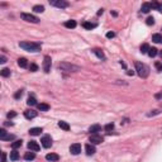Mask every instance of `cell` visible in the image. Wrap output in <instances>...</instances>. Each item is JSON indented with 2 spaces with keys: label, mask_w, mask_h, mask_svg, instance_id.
<instances>
[{
  "label": "cell",
  "mask_w": 162,
  "mask_h": 162,
  "mask_svg": "<svg viewBox=\"0 0 162 162\" xmlns=\"http://www.w3.org/2000/svg\"><path fill=\"white\" fill-rule=\"evenodd\" d=\"M135 71H137V74H138L139 77L146 79L149 75V67L147 65L142 63V62H135Z\"/></svg>",
  "instance_id": "1"
},
{
  "label": "cell",
  "mask_w": 162,
  "mask_h": 162,
  "mask_svg": "<svg viewBox=\"0 0 162 162\" xmlns=\"http://www.w3.org/2000/svg\"><path fill=\"white\" fill-rule=\"evenodd\" d=\"M19 47L23 48L24 51H29V52L41 51V43H34V42H20Z\"/></svg>",
  "instance_id": "2"
},
{
  "label": "cell",
  "mask_w": 162,
  "mask_h": 162,
  "mask_svg": "<svg viewBox=\"0 0 162 162\" xmlns=\"http://www.w3.org/2000/svg\"><path fill=\"white\" fill-rule=\"evenodd\" d=\"M58 67L61 70H63V71H67V72H76V71L80 70L79 66H75V65L69 63V62H62V63H59Z\"/></svg>",
  "instance_id": "3"
},
{
  "label": "cell",
  "mask_w": 162,
  "mask_h": 162,
  "mask_svg": "<svg viewBox=\"0 0 162 162\" xmlns=\"http://www.w3.org/2000/svg\"><path fill=\"white\" fill-rule=\"evenodd\" d=\"M22 19L25 20V22H29V23H38L39 19L36 16V15H32V14H27V13H22L20 14Z\"/></svg>",
  "instance_id": "4"
},
{
  "label": "cell",
  "mask_w": 162,
  "mask_h": 162,
  "mask_svg": "<svg viewBox=\"0 0 162 162\" xmlns=\"http://www.w3.org/2000/svg\"><path fill=\"white\" fill-rule=\"evenodd\" d=\"M49 4H51V5H53V6L61 8V9L67 8V6L70 5V4H69V1H66V0H51V1H49Z\"/></svg>",
  "instance_id": "5"
},
{
  "label": "cell",
  "mask_w": 162,
  "mask_h": 162,
  "mask_svg": "<svg viewBox=\"0 0 162 162\" xmlns=\"http://www.w3.org/2000/svg\"><path fill=\"white\" fill-rule=\"evenodd\" d=\"M89 142L91 144H100V143L104 142V138L101 135H99V134H91L90 138H89Z\"/></svg>",
  "instance_id": "6"
},
{
  "label": "cell",
  "mask_w": 162,
  "mask_h": 162,
  "mask_svg": "<svg viewBox=\"0 0 162 162\" xmlns=\"http://www.w3.org/2000/svg\"><path fill=\"white\" fill-rule=\"evenodd\" d=\"M41 143H42V146L44 148H49L52 146V138H51V135H43L42 139H41Z\"/></svg>",
  "instance_id": "7"
},
{
  "label": "cell",
  "mask_w": 162,
  "mask_h": 162,
  "mask_svg": "<svg viewBox=\"0 0 162 162\" xmlns=\"http://www.w3.org/2000/svg\"><path fill=\"white\" fill-rule=\"evenodd\" d=\"M51 57L49 56H44V61H43V70L46 74H48L51 71Z\"/></svg>",
  "instance_id": "8"
},
{
  "label": "cell",
  "mask_w": 162,
  "mask_h": 162,
  "mask_svg": "<svg viewBox=\"0 0 162 162\" xmlns=\"http://www.w3.org/2000/svg\"><path fill=\"white\" fill-rule=\"evenodd\" d=\"M13 138H14L13 134H8L5 129H0V139L1 141H10Z\"/></svg>",
  "instance_id": "9"
},
{
  "label": "cell",
  "mask_w": 162,
  "mask_h": 162,
  "mask_svg": "<svg viewBox=\"0 0 162 162\" xmlns=\"http://www.w3.org/2000/svg\"><path fill=\"white\" fill-rule=\"evenodd\" d=\"M70 152L72 153V155H79L80 152H81V144L80 143H74V144H71L70 146Z\"/></svg>",
  "instance_id": "10"
},
{
  "label": "cell",
  "mask_w": 162,
  "mask_h": 162,
  "mask_svg": "<svg viewBox=\"0 0 162 162\" xmlns=\"http://www.w3.org/2000/svg\"><path fill=\"white\" fill-rule=\"evenodd\" d=\"M85 152H86V155H88V156H92V155L96 152L95 146H94V144H91V143H88V144L85 146Z\"/></svg>",
  "instance_id": "11"
},
{
  "label": "cell",
  "mask_w": 162,
  "mask_h": 162,
  "mask_svg": "<svg viewBox=\"0 0 162 162\" xmlns=\"http://www.w3.org/2000/svg\"><path fill=\"white\" fill-rule=\"evenodd\" d=\"M28 148H29L30 151H33V152H38L41 147H39V144L36 141H29L28 142Z\"/></svg>",
  "instance_id": "12"
},
{
  "label": "cell",
  "mask_w": 162,
  "mask_h": 162,
  "mask_svg": "<svg viewBox=\"0 0 162 162\" xmlns=\"http://www.w3.org/2000/svg\"><path fill=\"white\" fill-rule=\"evenodd\" d=\"M46 160L51 162H57L59 160V156L57 153H48V155H46Z\"/></svg>",
  "instance_id": "13"
},
{
  "label": "cell",
  "mask_w": 162,
  "mask_h": 162,
  "mask_svg": "<svg viewBox=\"0 0 162 162\" xmlns=\"http://www.w3.org/2000/svg\"><path fill=\"white\" fill-rule=\"evenodd\" d=\"M24 117L27 119H33V118H36L37 117V112H34V110H25L24 112Z\"/></svg>",
  "instance_id": "14"
},
{
  "label": "cell",
  "mask_w": 162,
  "mask_h": 162,
  "mask_svg": "<svg viewBox=\"0 0 162 162\" xmlns=\"http://www.w3.org/2000/svg\"><path fill=\"white\" fill-rule=\"evenodd\" d=\"M101 131V127L99 125V124H94V125H91L90 128H89V132L92 133V134H96L98 132H100Z\"/></svg>",
  "instance_id": "15"
},
{
  "label": "cell",
  "mask_w": 162,
  "mask_h": 162,
  "mask_svg": "<svg viewBox=\"0 0 162 162\" xmlns=\"http://www.w3.org/2000/svg\"><path fill=\"white\" fill-rule=\"evenodd\" d=\"M141 10H142V13H149V10H152L151 3H143V4H142Z\"/></svg>",
  "instance_id": "16"
},
{
  "label": "cell",
  "mask_w": 162,
  "mask_h": 162,
  "mask_svg": "<svg viewBox=\"0 0 162 162\" xmlns=\"http://www.w3.org/2000/svg\"><path fill=\"white\" fill-rule=\"evenodd\" d=\"M42 132H43V129H42V128H38V127H36V128H30L29 134H30V135H39Z\"/></svg>",
  "instance_id": "17"
},
{
  "label": "cell",
  "mask_w": 162,
  "mask_h": 162,
  "mask_svg": "<svg viewBox=\"0 0 162 162\" xmlns=\"http://www.w3.org/2000/svg\"><path fill=\"white\" fill-rule=\"evenodd\" d=\"M34 158H36V155H34L33 151H30V152H25V155H24V160H27V161H33Z\"/></svg>",
  "instance_id": "18"
},
{
  "label": "cell",
  "mask_w": 162,
  "mask_h": 162,
  "mask_svg": "<svg viewBox=\"0 0 162 162\" xmlns=\"http://www.w3.org/2000/svg\"><path fill=\"white\" fill-rule=\"evenodd\" d=\"M58 127L61 129H63V131H70V124L67 122H63V120L58 122Z\"/></svg>",
  "instance_id": "19"
},
{
  "label": "cell",
  "mask_w": 162,
  "mask_h": 162,
  "mask_svg": "<svg viewBox=\"0 0 162 162\" xmlns=\"http://www.w3.org/2000/svg\"><path fill=\"white\" fill-rule=\"evenodd\" d=\"M92 52H94V53H95V55H96V56H98L100 59H105V55H104V52L101 51V49H99V48H95Z\"/></svg>",
  "instance_id": "20"
},
{
  "label": "cell",
  "mask_w": 162,
  "mask_h": 162,
  "mask_svg": "<svg viewBox=\"0 0 162 162\" xmlns=\"http://www.w3.org/2000/svg\"><path fill=\"white\" fill-rule=\"evenodd\" d=\"M152 41L155 42V43H162V34H153L152 36Z\"/></svg>",
  "instance_id": "21"
},
{
  "label": "cell",
  "mask_w": 162,
  "mask_h": 162,
  "mask_svg": "<svg viewBox=\"0 0 162 162\" xmlns=\"http://www.w3.org/2000/svg\"><path fill=\"white\" fill-rule=\"evenodd\" d=\"M82 27H84L85 29L91 30L92 28H95V27H96V24H94V23H90V22H84V23H82Z\"/></svg>",
  "instance_id": "22"
},
{
  "label": "cell",
  "mask_w": 162,
  "mask_h": 162,
  "mask_svg": "<svg viewBox=\"0 0 162 162\" xmlns=\"http://www.w3.org/2000/svg\"><path fill=\"white\" fill-rule=\"evenodd\" d=\"M18 65L20 66V67H27L28 66V61H27V58H24V57H22V58L18 59Z\"/></svg>",
  "instance_id": "23"
},
{
  "label": "cell",
  "mask_w": 162,
  "mask_h": 162,
  "mask_svg": "<svg viewBox=\"0 0 162 162\" xmlns=\"http://www.w3.org/2000/svg\"><path fill=\"white\" fill-rule=\"evenodd\" d=\"M10 160H12V161H18V160H19V153H18L15 149H13V151L10 152Z\"/></svg>",
  "instance_id": "24"
},
{
  "label": "cell",
  "mask_w": 162,
  "mask_h": 162,
  "mask_svg": "<svg viewBox=\"0 0 162 162\" xmlns=\"http://www.w3.org/2000/svg\"><path fill=\"white\" fill-rule=\"evenodd\" d=\"M65 27L66 28H75L76 27V20H67V22H65Z\"/></svg>",
  "instance_id": "25"
},
{
  "label": "cell",
  "mask_w": 162,
  "mask_h": 162,
  "mask_svg": "<svg viewBox=\"0 0 162 162\" xmlns=\"http://www.w3.org/2000/svg\"><path fill=\"white\" fill-rule=\"evenodd\" d=\"M37 106H38V109H39L41 112H47V110L49 109V105H48V104H44V103L38 104Z\"/></svg>",
  "instance_id": "26"
},
{
  "label": "cell",
  "mask_w": 162,
  "mask_h": 162,
  "mask_svg": "<svg viewBox=\"0 0 162 162\" xmlns=\"http://www.w3.org/2000/svg\"><path fill=\"white\" fill-rule=\"evenodd\" d=\"M22 144H23V141L22 139H16L15 142L12 143V147H13V149H16V148L22 147Z\"/></svg>",
  "instance_id": "27"
},
{
  "label": "cell",
  "mask_w": 162,
  "mask_h": 162,
  "mask_svg": "<svg viewBox=\"0 0 162 162\" xmlns=\"http://www.w3.org/2000/svg\"><path fill=\"white\" fill-rule=\"evenodd\" d=\"M27 104H28L29 106L38 105V104H37V100H36V98H34V96H29V98H28V100H27Z\"/></svg>",
  "instance_id": "28"
},
{
  "label": "cell",
  "mask_w": 162,
  "mask_h": 162,
  "mask_svg": "<svg viewBox=\"0 0 162 162\" xmlns=\"http://www.w3.org/2000/svg\"><path fill=\"white\" fill-rule=\"evenodd\" d=\"M33 12H36V13H43L44 6L43 5H34L33 6Z\"/></svg>",
  "instance_id": "29"
},
{
  "label": "cell",
  "mask_w": 162,
  "mask_h": 162,
  "mask_svg": "<svg viewBox=\"0 0 162 162\" xmlns=\"http://www.w3.org/2000/svg\"><path fill=\"white\" fill-rule=\"evenodd\" d=\"M0 75H1L3 77H9V76L12 75V72H10L9 69H3V70L0 71Z\"/></svg>",
  "instance_id": "30"
},
{
  "label": "cell",
  "mask_w": 162,
  "mask_h": 162,
  "mask_svg": "<svg viewBox=\"0 0 162 162\" xmlns=\"http://www.w3.org/2000/svg\"><path fill=\"white\" fill-rule=\"evenodd\" d=\"M157 48H149V51H148V56L149 57H156L157 56Z\"/></svg>",
  "instance_id": "31"
},
{
  "label": "cell",
  "mask_w": 162,
  "mask_h": 162,
  "mask_svg": "<svg viewBox=\"0 0 162 162\" xmlns=\"http://www.w3.org/2000/svg\"><path fill=\"white\" fill-rule=\"evenodd\" d=\"M148 51H149V46L147 43H143L141 46V52L142 53H148Z\"/></svg>",
  "instance_id": "32"
},
{
  "label": "cell",
  "mask_w": 162,
  "mask_h": 162,
  "mask_svg": "<svg viewBox=\"0 0 162 162\" xmlns=\"http://www.w3.org/2000/svg\"><path fill=\"white\" fill-rule=\"evenodd\" d=\"M113 129H114V124H113V123H109V124L105 125V132L106 133H110Z\"/></svg>",
  "instance_id": "33"
},
{
  "label": "cell",
  "mask_w": 162,
  "mask_h": 162,
  "mask_svg": "<svg viewBox=\"0 0 162 162\" xmlns=\"http://www.w3.org/2000/svg\"><path fill=\"white\" fill-rule=\"evenodd\" d=\"M146 23H147L148 25H153L155 24V18L153 16H148L147 19H146Z\"/></svg>",
  "instance_id": "34"
},
{
  "label": "cell",
  "mask_w": 162,
  "mask_h": 162,
  "mask_svg": "<svg viewBox=\"0 0 162 162\" xmlns=\"http://www.w3.org/2000/svg\"><path fill=\"white\" fill-rule=\"evenodd\" d=\"M29 70L32 71V72H36V71H38V66H37L36 63H30Z\"/></svg>",
  "instance_id": "35"
},
{
  "label": "cell",
  "mask_w": 162,
  "mask_h": 162,
  "mask_svg": "<svg viewBox=\"0 0 162 162\" xmlns=\"http://www.w3.org/2000/svg\"><path fill=\"white\" fill-rule=\"evenodd\" d=\"M22 95H23V91H22V90H18V91H16V94L14 95V98H15V99H19Z\"/></svg>",
  "instance_id": "36"
},
{
  "label": "cell",
  "mask_w": 162,
  "mask_h": 162,
  "mask_svg": "<svg viewBox=\"0 0 162 162\" xmlns=\"http://www.w3.org/2000/svg\"><path fill=\"white\" fill-rule=\"evenodd\" d=\"M15 115H16V113H15V112H13V110L8 113V118H9V119H10V118H14Z\"/></svg>",
  "instance_id": "37"
},
{
  "label": "cell",
  "mask_w": 162,
  "mask_h": 162,
  "mask_svg": "<svg viewBox=\"0 0 162 162\" xmlns=\"http://www.w3.org/2000/svg\"><path fill=\"white\" fill-rule=\"evenodd\" d=\"M114 36H115L114 32H108V33H106V38H113Z\"/></svg>",
  "instance_id": "38"
},
{
  "label": "cell",
  "mask_w": 162,
  "mask_h": 162,
  "mask_svg": "<svg viewBox=\"0 0 162 162\" xmlns=\"http://www.w3.org/2000/svg\"><path fill=\"white\" fill-rule=\"evenodd\" d=\"M1 162H6V155H5V152L1 153Z\"/></svg>",
  "instance_id": "39"
},
{
  "label": "cell",
  "mask_w": 162,
  "mask_h": 162,
  "mask_svg": "<svg viewBox=\"0 0 162 162\" xmlns=\"http://www.w3.org/2000/svg\"><path fill=\"white\" fill-rule=\"evenodd\" d=\"M5 62H6V57H5V56H1V57H0V63H5Z\"/></svg>",
  "instance_id": "40"
},
{
  "label": "cell",
  "mask_w": 162,
  "mask_h": 162,
  "mask_svg": "<svg viewBox=\"0 0 162 162\" xmlns=\"http://www.w3.org/2000/svg\"><path fill=\"white\" fill-rule=\"evenodd\" d=\"M155 98H156V99H162V92H158V94H156V95H155Z\"/></svg>",
  "instance_id": "41"
},
{
  "label": "cell",
  "mask_w": 162,
  "mask_h": 162,
  "mask_svg": "<svg viewBox=\"0 0 162 162\" xmlns=\"http://www.w3.org/2000/svg\"><path fill=\"white\" fill-rule=\"evenodd\" d=\"M158 113H160L158 110H153V113H149V114H148V117H151V115H155V114H158Z\"/></svg>",
  "instance_id": "42"
},
{
  "label": "cell",
  "mask_w": 162,
  "mask_h": 162,
  "mask_svg": "<svg viewBox=\"0 0 162 162\" xmlns=\"http://www.w3.org/2000/svg\"><path fill=\"white\" fill-rule=\"evenodd\" d=\"M103 13H104V10H103V9H100V10L98 12V15H101V14H103Z\"/></svg>",
  "instance_id": "43"
},
{
  "label": "cell",
  "mask_w": 162,
  "mask_h": 162,
  "mask_svg": "<svg viewBox=\"0 0 162 162\" xmlns=\"http://www.w3.org/2000/svg\"><path fill=\"white\" fill-rule=\"evenodd\" d=\"M158 12L162 13V4H160V6H158Z\"/></svg>",
  "instance_id": "44"
},
{
  "label": "cell",
  "mask_w": 162,
  "mask_h": 162,
  "mask_svg": "<svg viewBox=\"0 0 162 162\" xmlns=\"http://www.w3.org/2000/svg\"><path fill=\"white\" fill-rule=\"evenodd\" d=\"M133 74H134L133 71H128V72H127V75H129V76H133Z\"/></svg>",
  "instance_id": "45"
},
{
  "label": "cell",
  "mask_w": 162,
  "mask_h": 162,
  "mask_svg": "<svg viewBox=\"0 0 162 162\" xmlns=\"http://www.w3.org/2000/svg\"><path fill=\"white\" fill-rule=\"evenodd\" d=\"M161 56H162V51H161Z\"/></svg>",
  "instance_id": "46"
}]
</instances>
